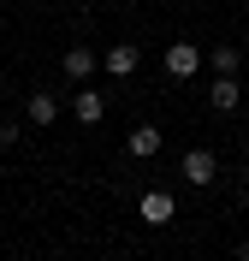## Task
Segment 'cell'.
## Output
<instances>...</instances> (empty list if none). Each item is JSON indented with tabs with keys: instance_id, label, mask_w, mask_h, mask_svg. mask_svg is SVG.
<instances>
[{
	"instance_id": "cell-12",
	"label": "cell",
	"mask_w": 249,
	"mask_h": 261,
	"mask_svg": "<svg viewBox=\"0 0 249 261\" xmlns=\"http://www.w3.org/2000/svg\"><path fill=\"white\" fill-rule=\"evenodd\" d=\"M237 261H249V238H243V244H237Z\"/></svg>"
},
{
	"instance_id": "cell-6",
	"label": "cell",
	"mask_w": 249,
	"mask_h": 261,
	"mask_svg": "<svg viewBox=\"0 0 249 261\" xmlns=\"http://www.w3.org/2000/svg\"><path fill=\"white\" fill-rule=\"evenodd\" d=\"M136 214H143L149 226H166V220L178 214V202H172V190H143V202H136Z\"/></svg>"
},
{
	"instance_id": "cell-2",
	"label": "cell",
	"mask_w": 249,
	"mask_h": 261,
	"mask_svg": "<svg viewBox=\"0 0 249 261\" xmlns=\"http://www.w3.org/2000/svg\"><path fill=\"white\" fill-rule=\"evenodd\" d=\"M178 166H184V184H196V190H208V184L219 178V154L214 148H190Z\"/></svg>"
},
{
	"instance_id": "cell-8",
	"label": "cell",
	"mask_w": 249,
	"mask_h": 261,
	"mask_svg": "<svg viewBox=\"0 0 249 261\" xmlns=\"http://www.w3.org/2000/svg\"><path fill=\"white\" fill-rule=\"evenodd\" d=\"M24 119H30V125H53V119H60V95H53V89H36V95L24 101Z\"/></svg>"
},
{
	"instance_id": "cell-1",
	"label": "cell",
	"mask_w": 249,
	"mask_h": 261,
	"mask_svg": "<svg viewBox=\"0 0 249 261\" xmlns=\"http://www.w3.org/2000/svg\"><path fill=\"white\" fill-rule=\"evenodd\" d=\"M160 65H166V77H172V83H190V77L202 71V65H208V54H202L196 42H166Z\"/></svg>"
},
{
	"instance_id": "cell-15",
	"label": "cell",
	"mask_w": 249,
	"mask_h": 261,
	"mask_svg": "<svg viewBox=\"0 0 249 261\" xmlns=\"http://www.w3.org/2000/svg\"><path fill=\"white\" fill-rule=\"evenodd\" d=\"M243 83H249V77H243Z\"/></svg>"
},
{
	"instance_id": "cell-13",
	"label": "cell",
	"mask_w": 249,
	"mask_h": 261,
	"mask_svg": "<svg viewBox=\"0 0 249 261\" xmlns=\"http://www.w3.org/2000/svg\"><path fill=\"white\" fill-rule=\"evenodd\" d=\"M243 196H249V172H243Z\"/></svg>"
},
{
	"instance_id": "cell-7",
	"label": "cell",
	"mask_w": 249,
	"mask_h": 261,
	"mask_svg": "<svg viewBox=\"0 0 249 261\" xmlns=\"http://www.w3.org/2000/svg\"><path fill=\"white\" fill-rule=\"evenodd\" d=\"M125 154H131V161H154V154H160V130H154V125H136L131 137H125Z\"/></svg>"
},
{
	"instance_id": "cell-11",
	"label": "cell",
	"mask_w": 249,
	"mask_h": 261,
	"mask_svg": "<svg viewBox=\"0 0 249 261\" xmlns=\"http://www.w3.org/2000/svg\"><path fill=\"white\" fill-rule=\"evenodd\" d=\"M18 137H24V125H18V119H0V148H12Z\"/></svg>"
},
{
	"instance_id": "cell-3",
	"label": "cell",
	"mask_w": 249,
	"mask_h": 261,
	"mask_svg": "<svg viewBox=\"0 0 249 261\" xmlns=\"http://www.w3.org/2000/svg\"><path fill=\"white\" fill-rule=\"evenodd\" d=\"M95 65H101V54H95V48L71 42V48H66V60H60V77H66L71 89H77V83H89V71H95Z\"/></svg>"
},
{
	"instance_id": "cell-4",
	"label": "cell",
	"mask_w": 249,
	"mask_h": 261,
	"mask_svg": "<svg viewBox=\"0 0 249 261\" xmlns=\"http://www.w3.org/2000/svg\"><path fill=\"white\" fill-rule=\"evenodd\" d=\"M136 65H143V54H136V42H113V48L101 54V71H107V77H119V83L131 77Z\"/></svg>"
},
{
	"instance_id": "cell-10",
	"label": "cell",
	"mask_w": 249,
	"mask_h": 261,
	"mask_svg": "<svg viewBox=\"0 0 249 261\" xmlns=\"http://www.w3.org/2000/svg\"><path fill=\"white\" fill-rule=\"evenodd\" d=\"M208 65H214L219 77H237V71H243V54H237V48H232V42H219V48H214V54H208Z\"/></svg>"
},
{
	"instance_id": "cell-5",
	"label": "cell",
	"mask_w": 249,
	"mask_h": 261,
	"mask_svg": "<svg viewBox=\"0 0 249 261\" xmlns=\"http://www.w3.org/2000/svg\"><path fill=\"white\" fill-rule=\"evenodd\" d=\"M71 113H77V125H101V119H107V95H101V89H89V83H77Z\"/></svg>"
},
{
	"instance_id": "cell-14",
	"label": "cell",
	"mask_w": 249,
	"mask_h": 261,
	"mask_svg": "<svg viewBox=\"0 0 249 261\" xmlns=\"http://www.w3.org/2000/svg\"><path fill=\"white\" fill-rule=\"evenodd\" d=\"M42 6H48V0H42Z\"/></svg>"
},
{
	"instance_id": "cell-9",
	"label": "cell",
	"mask_w": 249,
	"mask_h": 261,
	"mask_svg": "<svg viewBox=\"0 0 249 261\" xmlns=\"http://www.w3.org/2000/svg\"><path fill=\"white\" fill-rule=\"evenodd\" d=\"M208 101H214L219 113H237V101H243V83H237V77H219V71H214V89H208Z\"/></svg>"
}]
</instances>
